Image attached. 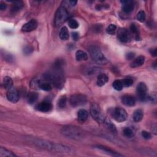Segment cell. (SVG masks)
<instances>
[{"mask_svg": "<svg viewBox=\"0 0 157 157\" xmlns=\"http://www.w3.org/2000/svg\"><path fill=\"white\" fill-rule=\"evenodd\" d=\"M61 133L68 138L77 141H81L84 138V132L79 128L75 126L68 125L63 127Z\"/></svg>", "mask_w": 157, "mask_h": 157, "instance_id": "6da1fadb", "label": "cell"}, {"mask_svg": "<svg viewBox=\"0 0 157 157\" xmlns=\"http://www.w3.org/2000/svg\"><path fill=\"white\" fill-rule=\"evenodd\" d=\"M28 142L32 144L33 145L41 148L43 149L51 150L55 152L56 143L52 142L44 139H41L38 138H34V137H28Z\"/></svg>", "mask_w": 157, "mask_h": 157, "instance_id": "7a4b0ae2", "label": "cell"}, {"mask_svg": "<svg viewBox=\"0 0 157 157\" xmlns=\"http://www.w3.org/2000/svg\"><path fill=\"white\" fill-rule=\"evenodd\" d=\"M89 52L93 60H94L98 64H106L107 63L106 58L104 56L98 47L96 45H92L90 47Z\"/></svg>", "mask_w": 157, "mask_h": 157, "instance_id": "3957f363", "label": "cell"}, {"mask_svg": "<svg viewBox=\"0 0 157 157\" xmlns=\"http://www.w3.org/2000/svg\"><path fill=\"white\" fill-rule=\"evenodd\" d=\"M69 17V12L65 6H60L55 13L54 18V25L58 27L62 25Z\"/></svg>", "mask_w": 157, "mask_h": 157, "instance_id": "277c9868", "label": "cell"}, {"mask_svg": "<svg viewBox=\"0 0 157 157\" xmlns=\"http://www.w3.org/2000/svg\"><path fill=\"white\" fill-rule=\"evenodd\" d=\"M90 112L93 119L99 123H103L106 117L103 114L100 107L96 103L92 104L90 109Z\"/></svg>", "mask_w": 157, "mask_h": 157, "instance_id": "5b68a950", "label": "cell"}, {"mask_svg": "<svg viewBox=\"0 0 157 157\" xmlns=\"http://www.w3.org/2000/svg\"><path fill=\"white\" fill-rule=\"evenodd\" d=\"M109 113L113 119L118 122H125L128 118L126 111L122 107H114L109 110Z\"/></svg>", "mask_w": 157, "mask_h": 157, "instance_id": "8992f818", "label": "cell"}, {"mask_svg": "<svg viewBox=\"0 0 157 157\" xmlns=\"http://www.w3.org/2000/svg\"><path fill=\"white\" fill-rule=\"evenodd\" d=\"M87 97L82 94H74L70 98V104L74 107H78L84 105L87 103Z\"/></svg>", "mask_w": 157, "mask_h": 157, "instance_id": "52a82bcc", "label": "cell"}, {"mask_svg": "<svg viewBox=\"0 0 157 157\" xmlns=\"http://www.w3.org/2000/svg\"><path fill=\"white\" fill-rule=\"evenodd\" d=\"M136 92L139 100L144 101L147 99V87L144 82H140L136 87Z\"/></svg>", "mask_w": 157, "mask_h": 157, "instance_id": "ba28073f", "label": "cell"}, {"mask_svg": "<svg viewBox=\"0 0 157 157\" xmlns=\"http://www.w3.org/2000/svg\"><path fill=\"white\" fill-rule=\"evenodd\" d=\"M6 96L7 100L14 103H17L19 100V93L16 88L12 87L8 90Z\"/></svg>", "mask_w": 157, "mask_h": 157, "instance_id": "9c48e42d", "label": "cell"}, {"mask_svg": "<svg viewBox=\"0 0 157 157\" xmlns=\"http://www.w3.org/2000/svg\"><path fill=\"white\" fill-rule=\"evenodd\" d=\"M117 37L122 43H126L130 41L131 34L126 29H120L118 32Z\"/></svg>", "mask_w": 157, "mask_h": 157, "instance_id": "30bf717a", "label": "cell"}, {"mask_svg": "<svg viewBox=\"0 0 157 157\" xmlns=\"http://www.w3.org/2000/svg\"><path fill=\"white\" fill-rule=\"evenodd\" d=\"M52 108V104L49 101H43L36 106V109L43 112H50Z\"/></svg>", "mask_w": 157, "mask_h": 157, "instance_id": "8fae6325", "label": "cell"}, {"mask_svg": "<svg viewBox=\"0 0 157 157\" xmlns=\"http://www.w3.org/2000/svg\"><path fill=\"white\" fill-rule=\"evenodd\" d=\"M37 27V22L35 19H32L30 21L26 23L23 25L22 28V31L23 32H30L34 29H36Z\"/></svg>", "mask_w": 157, "mask_h": 157, "instance_id": "7c38bea8", "label": "cell"}, {"mask_svg": "<svg viewBox=\"0 0 157 157\" xmlns=\"http://www.w3.org/2000/svg\"><path fill=\"white\" fill-rule=\"evenodd\" d=\"M95 148L98 150L103 152L104 153H106V155H110V156H123L122 155L109 149L108 147H106L103 145H96L95 146Z\"/></svg>", "mask_w": 157, "mask_h": 157, "instance_id": "4fadbf2b", "label": "cell"}, {"mask_svg": "<svg viewBox=\"0 0 157 157\" xmlns=\"http://www.w3.org/2000/svg\"><path fill=\"white\" fill-rule=\"evenodd\" d=\"M122 102L124 105L128 107L134 106L136 104L135 98L131 95H128L122 96Z\"/></svg>", "mask_w": 157, "mask_h": 157, "instance_id": "5bb4252c", "label": "cell"}, {"mask_svg": "<svg viewBox=\"0 0 157 157\" xmlns=\"http://www.w3.org/2000/svg\"><path fill=\"white\" fill-rule=\"evenodd\" d=\"M123 3L122 10L126 14L131 13L134 8V4L131 1H122Z\"/></svg>", "mask_w": 157, "mask_h": 157, "instance_id": "9a60e30c", "label": "cell"}, {"mask_svg": "<svg viewBox=\"0 0 157 157\" xmlns=\"http://www.w3.org/2000/svg\"><path fill=\"white\" fill-rule=\"evenodd\" d=\"M34 82H35V85H37V86L43 90L51 91L52 90L51 84L47 81L43 82L41 80H39V81L37 80V81H36Z\"/></svg>", "mask_w": 157, "mask_h": 157, "instance_id": "2e32d148", "label": "cell"}, {"mask_svg": "<svg viewBox=\"0 0 157 157\" xmlns=\"http://www.w3.org/2000/svg\"><path fill=\"white\" fill-rule=\"evenodd\" d=\"M145 62V57L144 56L141 55L137 56L136 58L133 61V62L131 63L130 66L131 67L135 68V67H138L142 65H144Z\"/></svg>", "mask_w": 157, "mask_h": 157, "instance_id": "e0dca14e", "label": "cell"}, {"mask_svg": "<svg viewBox=\"0 0 157 157\" xmlns=\"http://www.w3.org/2000/svg\"><path fill=\"white\" fill-rule=\"evenodd\" d=\"M23 7V3L21 1H14L12 6L11 7V13L13 14H15L18 12H19Z\"/></svg>", "mask_w": 157, "mask_h": 157, "instance_id": "ac0fdd59", "label": "cell"}, {"mask_svg": "<svg viewBox=\"0 0 157 157\" xmlns=\"http://www.w3.org/2000/svg\"><path fill=\"white\" fill-rule=\"evenodd\" d=\"M109 81V77L105 74H100L97 77V85L100 87L104 85Z\"/></svg>", "mask_w": 157, "mask_h": 157, "instance_id": "d6986e66", "label": "cell"}, {"mask_svg": "<svg viewBox=\"0 0 157 157\" xmlns=\"http://www.w3.org/2000/svg\"><path fill=\"white\" fill-rule=\"evenodd\" d=\"M103 123L105 124L107 128V129L109 130L112 133H113L114 134H117V130L115 125L109 119H106Z\"/></svg>", "mask_w": 157, "mask_h": 157, "instance_id": "ffe728a7", "label": "cell"}, {"mask_svg": "<svg viewBox=\"0 0 157 157\" xmlns=\"http://www.w3.org/2000/svg\"><path fill=\"white\" fill-rule=\"evenodd\" d=\"M88 118V112L85 109H80L77 113V119L80 122H85Z\"/></svg>", "mask_w": 157, "mask_h": 157, "instance_id": "44dd1931", "label": "cell"}, {"mask_svg": "<svg viewBox=\"0 0 157 157\" xmlns=\"http://www.w3.org/2000/svg\"><path fill=\"white\" fill-rule=\"evenodd\" d=\"M144 117V112L142 109H137L133 114V120L136 122H139L142 120Z\"/></svg>", "mask_w": 157, "mask_h": 157, "instance_id": "7402d4cb", "label": "cell"}, {"mask_svg": "<svg viewBox=\"0 0 157 157\" xmlns=\"http://www.w3.org/2000/svg\"><path fill=\"white\" fill-rule=\"evenodd\" d=\"M76 59L78 62L85 61L88 59V55L82 51H77L76 54Z\"/></svg>", "mask_w": 157, "mask_h": 157, "instance_id": "603a6c76", "label": "cell"}, {"mask_svg": "<svg viewBox=\"0 0 157 157\" xmlns=\"http://www.w3.org/2000/svg\"><path fill=\"white\" fill-rule=\"evenodd\" d=\"M3 85L5 89H9L12 87L13 85V81L11 78V77L6 76L4 78L3 82Z\"/></svg>", "mask_w": 157, "mask_h": 157, "instance_id": "cb8c5ba5", "label": "cell"}, {"mask_svg": "<svg viewBox=\"0 0 157 157\" xmlns=\"http://www.w3.org/2000/svg\"><path fill=\"white\" fill-rule=\"evenodd\" d=\"M59 35H60V37L62 40H63V41L67 40L69 37H70V34H69V32H68V29H67V27L63 26L61 29L60 34Z\"/></svg>", "mask_w": 157, "mask_h": 157, "instance_id": "d4e9b609", "label": "cell"}, {"mask_svg": "<svg viewBox=\"0 0 157 157\" xmlns=\"http://www.w3.org/2000/svg\"><path fill=\"white\" fill-rule=\"evenodd\" d=\"M38 99V94L35 92H32L28 96V102L29 104H32L36 102Z\"/></svg>", "mask_w": 157, "mask_h": 157, "instance_id": "484cf974", "label": "cell"}, {"mask_svg": "<svg viewBox=\"0 0 157 157\" xmlns=\"http://www.w3.org/2000/svg\"><path fill=\"white\" fill-rule=\"evenodd\" d=\"M0 156L1 157H5V156L14 157V156H16V155L12 152H10L7 150V149L3 148V147H1V148H0Z\"/></svg>", "mask_w": 157, "mask_h": 157, "instance_id": "4316f807", "label": "cell"}, {"mask_svg": "<svg viewBox=\"0 0 157 157\" xmlns=\"http://www.w3.org/2000/svg\"><path fill=\"white\" fill-rule=\"evenodd\" d=\"M112 86H113L114 89L115 90H117V91H120V90H122L123 89V87L122 82V81H120V80H116V81H115L113 82Z\"/></svg>", "mask_w": 157, "mask_h": 157, "instance_id": "83f0119b", "label": "cell"}, {"mask_svg": "<svg viewBox=\"0 0 157 157\" xmlns=\"http://www.w3.org/2000/svg\"><path fill=\"white\" fill-rule=\"evenodd\" d=\"M130 31L131 32L132 34H133V35L136 37V38L138 39L139 37V30H138V28H137V26L135 25V24H131V26H130Z\"/></svg>", "mask_w": 157, "mask_h": 157, "instance_id": "f1b7e54d", "label": "cell"}, {"mask_svg": "<svg viewBox=\"0 0 157 157\" xmlns=\"http://www.w3.org/2000/svg\"><path fill=\"white\" fill-rule=\"evenodd\" d=\"M66 103H67L66 96H61L60 99H59V100H58V107L61 108V109H63V108H64L66 106Z\"/></svg>", "mask_w": 157, "mask_h": 157, "instance_id": "f546056e", "label": "cell"}, {"mask_svg": "<svg viewBox=\"0 0 157 157\" xmlns=\"http://www.w3.org/2000/svg\"><path fill=\"white\" fill-rule=\"evenodd\" d=\"M123 132L124 136H126V137H129V138H131V137H132L134 134L133 130L128 127H126L125 128H124Z\"/></svg>", "mask_w": 157, "mask_h": 157, "instance_id": "4dcf8cb0", "label": "cell"}, {"mask_svg": "<svg viewBox=\"0 0 157 157\" xmlns=\"http://www.w3.org/2000/svg\"><path fill=\"white\" fill-rule=\"evenodd\" d=\"M117 29V26L114 24H111L106 29V32L111 35H113L115 33Z\"/></svg>", "mask_w": 157, "mask_h": 157, "instance_id": "1f68e13d", "label": "cell"}, {"mask_svg": "<svg viewBox=\"0 0 157 157\" xmlns=\"http://www.w3.org/2000/svg\"><path fill=\"white\" fill-rule=\"evenodd\" d=\"M68 25L72 29H76L78 27V23L75 19H71L68 22Z\"/></svg>", "mask_w": 157, "mask_h": 157, "instance_id": "d6a6232c", "label": "cell"}, {"mask_svg": "<svg viewBox=\"0 0 157 157\" xmlns=\"http://www.w3.org/2000/svg\"><path fill=\"white\" fill-rule=\"evenodd\" d=\"M137 19L138 20V21L140 22H144L145 20V14L144 11H140L137 14Z\"/></svg>", "mask_w": 157, "mask_h": 157, "instance_id": "836d02e7", "label": "cell"}, {"mask_svg": "<svg viewBox=\"0 0 157 157\" xmlns=\"http://www.w3.org/2000/svg\"><path fill=\"white\" fill-rule=\"evenodd\" d=\"M123 87H128L131 86L133 84V81L131 78H125V79L122 81Z\"/></svg>", "mask_w": 157, "mask_h": 157, "instance_id": "e575fe53", "label": "cell"}, {"mask_svg": "<svg viewBox=\"0 0 157 157\" xmlns=\"http://www.w3.org/2000/svg\"><path fill=\"white\" fill-rule=\"evenodd\" d=\"M142 137H144V138L145 139H147V140H148V139H150L151 137H152V135L149 132H147L146 131H142Z\"/></svg>", "mask_w": 157, "mask_h": 157, "instance_id": "d590c367", "label": "cell"}, {"mask_svg": "<svg viewBox=\"0 0 157 157\" xmlns=\"http://www.w3.org/2000/svg\"><path fill=\"white\" fill-rule=\"evenodd\" d=\"M32 51H33L32 48H31V47H29V46H26L23 49L24 54H25L26 55L30 54L32 52Z\"/></svg>", "mask_w": 157, "mask_h": 157, "instance_id": "8d00e7d4", "label": "cell"}, {"mask_svg": "<svg viewBox=\"0 0 157 157\" xmlns=\"http://www.w3.org/2000/svg\"><path fill=\"white\" fill-rule=\"evenodd\" d=\"M135 56V54L133 52H129V53H128L126 55V58L127 59V60H131V59L134 58Z\"/></svg>", "mask_w": 157, "mask_h": 157, "instance_id": "74e56055", "label": "cell"}, {"mask_svg": "<svg viewBox=\"0 0 157 157\" xmlns=\"http://www.w3.org/2000/svg\"><path fill=\"white\" fill-rule=\"evenodd\" d=\"M72 37L74 41H77L78 39V37H79V35H78V33L77 32H73L72 33Z\"/></svg>", "mask_w": 157, "mask_h": 157, "instance_id": "f35d334b", "label": "cell"}, {"mask_svg": "<svg viewBox=\"0 0 157 157\" xmlns=\"http://www.w3.org/2000/svg\"><path fill=\"white\" fill-rule=\"evenodd\" d=\"M150 54L153 56H157V52H156V48H151L150 49Z\"/></svg>", "mask_w": 157, "mask_h": 157, "instance_id": "ab89813d", "label": "cell"}, {"mask_svg": "<svg viewBox=\"0 0 157 157\" xmlns=\"http://www.w3.org/2000/svg\"><path fill=\"white\" fill-rule=\"evenodd\" d=\"M7 7V5L4 3H1V4H0V9L1 10V11H4V10H5Z\"/></svg>", "mask_w": 157, "mask_h": 157, "instance_id": "60d3db41", "label": "cell"}, {"mask_svg": "<svg viewBox=\"0 0 157 157\" xmlns=\"http://www.w3.org/2000/svg\"><path fill=\"white\" fill-rule=\"evenodd\" d=\"M70 4H71V6H76V4L77 3V1H70Z\"/></svg>", "mask_w": 157, "mask_h": 157, "instance_id": "b9f144b4", "label": "cell"}, {"mask_svg": "<svg viewBox=\"0 0 157 157\" xmlns=\"http://www.w3.org/2000/svg\"><path fill=\"white\" fill-rule=\"evenodd\" d=\"M156 62H155V63H154V66H153V67H154V68H155V69H156Z\"/></svg>", "mask_w": 157, "mask_h": 157, "instance_id": "7bdbcfd3", "label": "cell"}]
</instances>
